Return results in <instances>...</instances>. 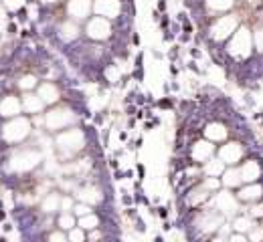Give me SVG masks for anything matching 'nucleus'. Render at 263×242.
<instances>
[{
	"mask_svg": "<svg viewBox=\"0 0 263 242\" xmlns=\"http://www.w3.org/2000/svg\"><path fill=\"white\" fill-rule=\"evenodd\" d=\"M2 228H4V232H10V230H12V224H10V222H6Z\"/></svg>",
	"mask_w": 263,
	"mask_h": 242,
	"instance_id": "nucleus-9",
	"label": "nucleus"
},
{
	"mask_svg": "<svg viewBox=\"0 0 263 242\" xmlns=\"http://www.w3.org/2000/svg\"><path fill=\"white\" fill-rule=\"evenodd\" d=\"M109 167H113V169H118V160L113 158V160H109Z\"/></svg>",
	"mask_w": 263,
	"mask_h": 242,
	"instance_id": "nucleus-8",
	"label": "nucleus"
},
{
	"mask_svg": "<svg viewBox=\"0 0 263 242\" xmlns=\"http://www.w3.org/2000/svg\"><path fill=\"white\" fill-rule=\"evenodd\" d=\"M16 14H18V18H20V20H26V18H29V10H26L24 6H22V8H20Z\"/></svg>",
	"mask_w": 263,
	"mask_h": 242,
	"instance_id": "nucleus-2",
	"label": "nucleus"
},
{
	"mask_svg": "<svg viewBox=\"0 0 263 242\" xmlns=\"http://www.w3.org/2000/svg\"><path fill=\"white\" fill-rule=\"evenodd\" d=\"M239 198H241V200H245V202L259 200V198H261V188H259V186H253V188L249 186V188H245V190H241V192H239Z\"/></svg>",
	"mask_w": 263,
	"mask_h": 242,
	"instance_id": "nucleus-1",
	"label": "nucleus"
},
{
	"mask_svg": "<svg viewBox=\"0 0 263 242\" xmlns=\"http://www.w3.org/2000/svg\"><path fill=\"white\" fill-rule=\"evenodd\" d=\"M132 42H134V44H140V35H134V37H132Z\"/></svg>",
	"mask_w": 263,
	"mask_h": 242,
	"instance_id": "nucleus-10",
	"label": "nucleus"
},
{
	"mask_svg": "<svg viewBox=\"0 0 263 242\" xmlns=\"http://www.w3.org/2000/svg\"><path fill=\"white\" fill-rule=\"evenodd\" d=\"M158 105H160V107H166V109H168V107H172V101H170L168 97H164V99H162V101H160Z\"/></svg>",
	"mask_w": 263,
	"mask_h": 242,
	"instance_id": "nucleus-3",
	"label": "nucleus"
},
{
	"mask_svg": "<svg viewBox=\"0 0 263 242\" xmlns=\"http://www.w3.org/2000/svg\"><path fill=\"white\" fill-rule=\"evenodd\" d=\"M126 139H128V133L122 131V133H120V141H126Z\"/></svg>",
	"mask_w": 263,
	"mask_h": 242,
	"instance_id": "nucleus-11",
	"label": "nucleus"
},
{
	"mask_svg": "<svg viewBox=\"0 0 263 242\" xmlns=\"http://www.w3.org/2000/svg\"><path fill=\"white\" fill-rule=\"evenodd\" d=\"M158 216L166 218V216H168V208H164V206H162V208H158Z\"/></svg>",
	"mask_w": 263,
	"mask_h": 242,
	"instance_id": "nucleus-6",
	"label": "nucleus"
},
{
	"mask_svg": "<svg viewBox=\"0 0 263 242\" xmlns=\"http://www.w3.org/2000/svg\"><path fill=\"white\" fill-rule=\"evenodd\" d=\"M14 32H16V24L10 22V24H8V35H14Z\"/></svg>",
	"mask_w": 263,
	"mask_h": 242,
	"instance_id": "nucleus-7",
	"label": "nucleus"
},
{
	"mask_svg": "<svg viewBox=\"0 0 263 242\" xmlns=\"http://www.w3.org/2000/svg\"><path fill=\"white\" fill-rule=\"evenodd\" d=\"M158 8H160V10H164V8H166V2H164V0H160V2H158Z\"/></svg>",
	"mask_w": 263,
	"mask_h": 242,
	"instance_id": "nucleus-13",
	"label": "nucleus"
},
{
	"mask_svg": "<svg viewBox=\"0 0 263 242\" xmlns=\"http://www.w3.org/2000/svg\"><path fill=\"white\" fill-rule=\"evenodd\" d=\"M190 55H192L194 59H202V53H200L198 48H192V50H190Z\"/></svg>",
	"mask_w": 263,
	"mask_h": 242,
	"instance_id": "nucleus-5",
	"label": "nucleus"
},
{
	"mask_svg": "<svg viewBox=\"0 0 263 242\" xmlns=\"http://www.w3.org/2000/svg\"><path fill=\"white\" fill-rule=\"evenodd\" d=\"M152 18H154V20H158V18H160V12H158V10H154V12H152Z\"/></svg>",
	"mask_w": 263,
	"mask_h": 242,
	"instance_id": "nucleus-12",
	"label": "nucleus"
},
{
	"mask_svg": "<svg viewBox=\"0 0 263 242\" xmlns=\"http://www.w3.org/2000/svg\"><path fill=\"white\" fill-rule=\"evenodd\" d=\"M229 240H247V236H245V234H231V236H229Z\"/></svg>",
	"mask_w": 263,
	"mask_h": 242,
	"instance_id": "nucleus-4",
	"label": "nucleus"
}]
</instances>
